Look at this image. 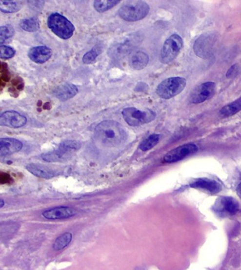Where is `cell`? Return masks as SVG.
Listing matches in <instances>:
<instances>
[{"instance_id": "ba28073f", "label": "cell", "mask_w": 241, "mask_h": 270, "mask_svg": "<svg viewBox=\"0 0 241 270\" xmlns=\"http://www.w3.org/2000/svg\"><path fill=\"white\" fill-rule=\"evenodd\" d=\"M216 84L207 82L197 86L190 94V102L192 104H201L211 99L215 95Z\"/></svg>"}, {"instance_id": "9c48e42d", "label": "cell", "mask_w": 241, "mask_h": 270, "mask_svg": "<svg viewBox=\"0 0 241 270\" xmlns=\"http://www.w3.org/2000/svg\"><path fill=\"white\" fill-rule=\"evenodd\" d=\"M198 150V146L194 144H186L169 151L164 156V161L167 163H174L194 154Z\"/></svg>"}, {"instance_id": "ac0fdd59", "label": "cell", "mask_w": 241, "mask_h": 270, "mask_svg": "<svg viewBox=\"0 0 241 270\" xmlns=\"http://www.w3.org/2000/svg\"><path fill=\"white\" fill-rule=\"evenodd\" d=\"M190 187L204 189L212 194H217L221 190V186L215 180L206 179H198L190 184Z\"/></svg>"}, {"instance_id": "30bf717a", "label": "cell", "mask_w": 241, "mask_h": 270, "mask_svg": "<svg viewBox=\"0 0 241 270\" xmlns=\"http://www.w3.org/2000/svg\"><path fill=\"white\" fill-rule=\"evenodd\" d=\"M141 38L137 35H131L128 36L120 43L114 45L111 49L110 54L113 57H121L123 55L127 54L133 50L136 45L139 43Z\"/></svg>"}, {"instance_id": "8fae6325", "label": "cell", "mask_w": 241, "mask_h": 270, "mask_svg": "<svg viewBox=\"0 0 241 270\" xmlns=\"http://www.w3.org/2000/svg\"><path fill=\"white\" fill-rule=\"evenodd\" d=\"M27 123V118L24 116L14 110L0 113V126L20 128Z\"/></svg>"}, {"instance_id": "83f0119b", "label": "cell", "mask_w": 241, "mask_h": 270, "mask_svg": "<svg viewBox=\"0 0 241 270\" xmlns=\"http://www.w3.org/2000/svg\"><path fill=\"white\" fill-rule=\"evenodd\" d=\"M14 33V28L9 25L0 27V44L4 43L8 39L12 37Z\"/></svg>"}, {"instance_id": "6da1fadb", "label": "cell", "mask_w": 241, "mask_h": 270, "mask_svg": "<svg viewBox=\"0 0 241 270\" xmlns=\"http://www.w3.org/2000/svg\"><path fill=\"white\" fill-rule=\"evenodd\" d=\"M128 134L120 123L114 121H102L95 130V140L101 146L116 147L126 141Z\"/></svg>"}, {"instance_id": "5bb4252c", "label": "cell", "mask_w": 241, "mask_h": 270, "mask_svg": "<svg viewBox=\"0 0 241 270\" xmlns=\"http://www.w3.org/2000/svg\"><path fill=\"white\" fill-rule=\"evenodd\" d=\"M23 148V144L14 138H0V156H9L18 153Z\"/></svg>"}, {"instance_id": "e0dca14e", "label": "cell", "mask_w": 241, "mask_h": 270, "mask_svg": "<svg viewBox=\"0 0 241 270\" xmlns=\"http://www.w3.org/2000/svg\"><path fill=\"white\" fill-rule=\"evenodd\" d=\"M79 92V89L74 84L65 83L57 87L54 90V95L61 102L69 100L75 97Z\"/></svg>"}, {"instance_id": "8992f818", "label": "cell", "mask_w": 241, "mask_h": 270, "mask_svg": "<svg viewBox=\"0 0 241 270\" xmlns=\"http://www.w3.org/2000/svg\"><path fill=\"white\" fill-rule=\"evenodd\" d=\"M183 46V41L181 36L177 34L171 35L166 39L161 48L160 61L164 64L172 62L180 53Z\"/></svg>"}, {"instance_id": "2e32d148", "label": "cell", "mask_w": 241, "mask_h": 270, "mask_svg": "<svg viewBox=\"0 0 241 270\" xmlns=\"http://www.w3.org/2000/svg\"><path fill=\"white\" fill-rule=\"evenodd\" d=\"M74 210L69 207L60 206L46 210L42 213L44 218L48 219H67L75 216Z\"/></svg>"}, {"instance_id": "52a82bcc", "label": "cell", "mask_w": 241, "mask_h": 270, "mask_svg": "<svg viewBox=\"0 0 241 270\" xmlns=\"http://www.w3.org/2000/svg\"><path fill=\"white\" fill-rule=\"evenodd\" d=\"M122 116L130 126L136 127L152 122L156 118L157 115L152 110H141L129 107L122 110Z\"/></svg>"}, {"instance_id": "4dcf8cb0", "label": "cell", "mask_w": 241, "mask_h": 270, "mask_svg": "<svg viewBox=\"0 0 241 270\" xmlns=\"http://www.w3.org/2000/svg\"><path fill=\"white\" fill-rule=\"evenodd\" d=\"M238 69H239V68H238V64L233 65V66L228 69L227 72H226V77H227V78H230V77H232L233 75H235V74L237 72Z\"/></svg>"}, {"instance_id": "44dd1931", "label": "cell", "mask_w": 241, "mask_h": 270, "mask_svg": "<svg viewBox=\"0 0 241 270\" xmlns=\"http://www.w3.org/2000/svg\"><path fill=\"white\" fill-rule=\"evenodd\" d=\"M241 110V97L227 104L220 110V116L223 118L234 116Z\"/></svg>"}, {"instance_id": "d4e9b609", "label": "cell", "mask_w": 241, "mask_h": 270, "mask_svg": "<svg viewBox=\"0 0 241 270\" xmlns=\"http://www.w3.org/2000/svg\"><path fill=\"white\" fill-rule=\"evenodd\" d=\"M160 140V135L158 134H152V135L147 137L145 140L141 142L140 144V149L142 151H147L155 147L159 143Z\"/></svg>"}, {"instance_id": "9a60e30c", "label": "cell", "mask_w": 241, "mask_h": 270, "mask_svg": "<svg viewBox=\"0 0 241 270\" xmlns=\"http://www.w3.org/2000/svg\"><path fill=\"white\" fill-rule=\"evenodd\" d=\"M28 55L33 62L42 64L50 59L52 55V51L46 46H38L31 48L28 52Z\"/></svg>"}, {"instance_id": "1f68e13d", "label": "cell", "mask_w": 241, "mask_h": 270, "mask_svg": "<svg viewBox=\"0 0 241 270\" xmlns=\"http://www.w3.org/2000/svg\"><path fill=\"white\" fill-rule=\"evenodd\" d=\"M236 191H237L238 195L239 196V197L241 198V184H239L238 186L237 189H236Z\"/></svg>"}, {"instance_id": "d6a6232c", "label": "cell", "mask_w": 241, "mask_h": 270, "mask_svg": "<svg viewBox=\"0 0 241 270\" xmlns=\"http://www.w3.org/2000/svg\"><path fill=\"white\" fill-rule=\"evenodd\" d=\"M4 205H5V201H4V200L1 199V198H0V208L4 207Z\"/></svg>"}, {"instance_id": "484cf974", "label": "cell", "mask_w": 241, "mask_h": 270, "mask_svg": "<svg viewBox=\"0 0 241 270\" xmlns=\"http://www.w3.org/2000/svg\"><path fill=\"white\" fill-rule=\"evenodd\" d=\"M72 241V234L69 232L63 234L61 236L55 240L53 244V249L55 251H60L69 246Z\"/></svg>"}, {"instance_id": "3957f363", "label": "cell", "mask_w": 241, "mask_h": 270, "mask_svg": "<svg viewBox=\"0 0 241 270\" xmlns=\"http://www.w3.org/2000/svg\"><path fill=\"white\" fill-rule=\"evenodd\" d=\"M47 26L52 33L63 39L71 38L75 31L72 23L58 13L51 14L47 19Z\"/></svg>"}, {"instance_id": "f546056e", "label": "cell", "mask_w": 241, "mask_h": 270, "mask_svg": "<svg viewBox=\"0 0 241 270\" xmlns=\"http://www.w3.org/2000/svg\"><path fill=\"white\" fill-rule=\"evenodd\" d=\"M12 180V178L9 174L0 172V184H9Z\"/></svg>"}, {"instance_id": "603a6c76", "label": "cell", "mask_w": 241, "mask_h": 270, "mask_svg": "<svg viewBox=\"0 0 241 270\" xmlns=\"http://www.w3.org/2000/svg\"><path fill=\"white\" fill-rule=\"evenodd\" d=\"M120 0H103V1H95L93 2V7L95 10L99 13L107 12L109 9L115 7L117 4H120Z\"/></svg>"}, {"instance_id": "7a4b0ae2", "label": "cell", "mask_w": 241, "mask_h": 270, "mask_svg": "<svg viewBox=\"0 0 241 270\" xmlns=\"http://www.w3.org/2000/svg\"><path fill=\"white\" fill-rule=\"evenodd\" d=\"M150 6L143 1H128L118 11L119 16L126 21L135 22L145 18L150 12Z\"/></svg>"}, {"instance_id": "277c9868", "label": "cell", "mask_w": 241, "mask_h": 270, "mask_svg": "<svg viewBox=\"0 0 241 270\" xmlns=\"http://www.w3.org/2000/svg\"><path fill=\"white\" fill-rule=\"evenodd\" d=\"M186 83V80L183 77H169L159 84L156 90L157 94L161 99H171L183 91Z\"/></svg>"}, {"instance_id": "7402d4cb", "label": "cell", "mask_w": 241, "mask_h": 270, "mask_svg": "<svg viewBox=\"0 0 241 270\" xmlns=\"http://www.w3.org/2000/svg\"><path fill=\"white\" fill-rule=\"evenodd\" d=\"M23 7L21 1H1L0 0V11L3 13L12 14L18 12Z\"/></svg>"}, {"instance_id": "4316f807", "label": "cell", "mask_w": 241, "mask_h": 270, "mask_svg": "<svg viewBox=\"0 0 241 270\" xmlns=\"http://www.w3.org/2000/svg\"><path fill=\"white\" fill-rule=\"evenodd\" d=\"M101 50L100 47H95L90 51L85 54L82 57V62L85 64H91L94 63L97 57L100 54Z\"/></svg>"}, {"instance_id": "cb8c5ba5", "label": "cell", "mask_w": 241, "mask_h": 270, "mask_svg": "<svg viewBox=\"0 0 241 270\" xmlns=\"http://www.w3.org/2000/svg\"><path fill=\"white\" fill-rule=\"evenodd\" d=\"M20 26L26 32H36L40 29V22L38 18L33 17L24 18L20 21Z\"/></svg>"}, {"instance_id": "d6986e66", "label": "cell", "mask_w": 241, "mask_h": 270, "mask_svg": "<svg viewBox=\"0 0 241 270\" xmlns=\"http://www.w3.org/2000/svg\"><path fill=\"white\" fill-rule=\"evenodd\" d=\"M148 63V55L142 51L133 52L129 57L130 66L134 70H142L147 66Z\"/></svg>"}, {"instance_id": "7c38bea8", "label": "cell", "mask_w": 241, "mask_h": 270, "mask_svg": "<svg viewBox=\"0 0 241 270\" xmlns=\"http://www.w3.org/2000/svg\"><path fill=\"white\" fill-rule=\"evenodd\" d=\"M214 37L211 35L204 34L198 37L194 44L195 53L199 57L208 58L211 56Z\"/></svg>"}, {"instance_id": "f1b7e54d", "label": "cell", "mask_w": 241, "mask_h": 270, "mask_svg": "<svg viewBox=\"0 0 241 270\" xmlns=\"http://www.w3.org/2000/svg\"><path fill=\"white\" fill-rule=\"evenodd\" d=\"M16 51L12 47L5 45H0V58L9 59L15 55Z\"/></svg>"}, {"instance_id": "ffe728a7", "label": "cell", "mask_w": 241, "mask_h": 270, "mask_svg": "<svg viewBox=\"0 0 241 270\" xmlns=\"http://www.w3.org/2000/svg\"><path fill=\"white\" fill-rule=\"evenodd\" d=\"M27 170L33 174L35 176L38 178H44V179H50L55 176V174L50 170L49 167L44 165H38L36 163H30L27 165Z\"/></svg>"}, {"instance_id": "4fadbf2b", "label": "cell", "mask_w": 241, "mask_h": 270, "mask_svg": "<svg viewBox=\"0 0 241 270\" xmlns=\"http://www.w3.org/2000/svg\"><path fill=\"white\" fill-rule=\"evenodd\" d=\"M215 210L221 215L233 216L239 211V205L232 197H221L216 203Z\"/></svg>"}, {"instance_id": "5b68a950", "label": "cell", "mask_w": 241, "mask_h": 270, "mask_svg": "<svg viewBox=\"0 0 241 270\" xmlns=\"http://www.w3.org/2000/svg\"><path fill=\"white\" fill-rule=\"evenodd\" d=\"M81 147V144L74 140L63 141L57 149L42 154V160L46 162H58L69 159L76 151Z\"/></svg>"}]
</instances>
